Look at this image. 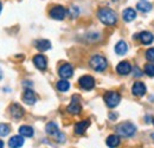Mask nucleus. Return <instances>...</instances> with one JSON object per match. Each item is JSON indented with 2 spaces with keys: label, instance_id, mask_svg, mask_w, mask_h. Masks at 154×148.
Instances as JSON below:
<instances>
[{
  "label": "nucleus",
  "instance_id": "1",
  "mask_svg": "<svg viewBox=\"0 0 154 148\" xmlns=\"http://www.w3.org/2000/svg\"><path fill=\"white\" fill-rule=\"evenodd\" d=\"M97 17L102 24H104L107 26H113L117 21V16H116L115 11H113L112 8H108V7L100 8L97 11Z\"/></svg>",
  "mask_w": 154,
  "mask_h": 148
},
{
  "label": "nucleus",
  "instance_id": "2",
  "mask_svg": "<svg viewBox=\"0 0 154 148\" xmlns=\"http://www.w3.org/2000/svg\"><path fill=\"white\" fill-rule=\"evenodd\" d=\"M136 131V128L133 123L131 122H122L120 125L116 126V133L117 135L120 136H123V137H131L133 136Z\"/></svg>",
  "mask_w": 154,
  "mask_h": 148
},
{
  "label": "nucleus",
  "instance_id": "3",
  "mask_svg": "<svg viewBox=\"0 0 154 148\" xmlns=\"http://www.w3.org/2000/svg\"><path fill=\"white\" fill-rule=\"evenodd\" d=\"M90 66L95 70V71H98V72H102L107 69L108 66V62L107 59L101 55H95L90 58Z\"/></svg>",
  "mask_w": 154,
  "mask_h": 148
},
{
  "label": "nucleus",
  "instance_id": "4",
  "mask_svg": "<svg viewBox=\"0 0 154 148\" xmlns=\"http://www.w3.org/2000/svg\"><path fill=\"white\" fill-rule=\"evenodd\" d=\"M103 100L109 108H115L116 106H119L121 101V96L116 91H107L103 96Z\"/></svg>",
  "mask_w": 154,
  "mask_h": 148
},
{
  "label": "nucleus",
  "instance_id": "5",
  "mask_svg": "<svg viewBox=\"0 0 154 148\" xmlns=\"http://www.w3.org/2000/svg\"><path fill=\"white\" fill-rule=\"evenodd\" d=\"M78 84L82 89L84 90H91L94 87H95V79L93 76H89V75H84L82 76L79 79H78Z\"/></svg>",
  "mask_w": 154,
  "mask_h": 148
},
{
  "label": "nucleus",
  "instance_id": "6",
  "mask_svg": "<svg viewBox=\"0 0 154 148\" xmlns=\"http://www.w3.org/2000/svg\"><path fill=\"white\" fill-rule=\"evenodd\" d=\"M50 17L52 19H56V20H63V19L65 18V16H66V11H65V8L63 7V6H60V5H56V6H54L51 10H50Z\"/></svg>",
  "mask_w": 154,
  "mask_h": 148
},
{
  "label": "nucleus",
  "instance_id": "7",
  "mask_svg": "<svg viewBox=\"0 0 154 148\" xmlns=\"http://www.w3.org/2000/svg\"><path fill=\"white\" fill-rule=\"evenodd\" d=\"M58 75H59L63 79L70 78V77H72V75H74V69H72V66H71L70 64L65 63V64H63V65L59 66V69H58Z\"/></svg>",
  "mask_w": 154,
  "mask_h": 148
},
{
  "label": "nucleus",
  "instance_id": "8",
  "mask_svg": "<svg viewBox=\"0 0 154 148\" xmlns=\"http://www.w3.org/2000/svg\"><path fill=\"white\" fill-rule=\"evenodd\" d=\"M66 110H68L69 114H71V115H77V114H79V113H81L82 107H81V103H79L78 96H74V97H72V101H71V103L68 106Z\"/></svg>",
  "mask_w": 154,
  "mask_h": 148
},
{
  "label": "nucleus",
  "instance_id": "9",
  "mask_svg": "<svg viewBox=\"0 0 154 148\" xmlns=\"http://www.w3.org/2000/svg\"><path fill=\"white\" fill-rule=\"evenodd\" d=\"M116 71H117V74L122 75V76H126V75H128L132 71V65L127 60L120 62L117 64V66H116Z\"/></svg>",
  "mask_w": 154,
  "mask_h": 148
},
{
  "label": "nucleus",
  "instance_id": "10",
  "mask_svg": "<svg viewBox=\"0 0 154 148\" xmlns=\"http://www.w3.org/2000/svg\"><path fill=\"white\" fill-rule=\"evenodd\" d=\"M23 101H24L26 104H29V106L35 104L36 101H37L36 94L33 93L31 89H26V90L24 91V94H23Z\"/></svg>",
  "mask_w": 154,
  "mask_h": 148
},
{
  "label": "nucleus",
  "instance_id": "11",
  "mask_svg": "<svg viewBox=\"0 0 154 148\" xmlns=\"http://www.w3.org/2000/svg\"><path fill=\"white\" fill-rule=\"evenodd\" d=\"M33 64L39 70H45L48 66V60L43 55H37L33 57Z\"/></svg>",
  "mask_w": 154,
  "mask_h": 148
},
{
  "label": "nucleus",
  "instance_id": "12",
  "mask_svg": "<svg viewBox=\"0 0 154 148\" xmlns=\"http://www.w3.org/2000/svg\"><path fill=\"white\" fill-rule=\"evenodd\" d=\"M132 93L137 97L143 96L146 94V85L142 82H135L133 84V88H132Z\"/></svg>",
  "mask_w": 154,
  "mask_h": 148
},
{
  "label": "nucleus",
  "instance_id": "13",
  "mask_svg": "<svg viewBox=\"0 0 154 148\" xmlns=\"http://www.w3.org/2000/svg\"><path fill=\"white\" fill-rule=\"evenodd\" d=\"M89 126H90V121L89 120H83V121L77 122L76 125H75V134H77V135L84 134Z\"/></svg>",
  "mask_w": 154,
  "mask_h": 148
},
{
  "label": "nucleus",
  "instance_id": "14",
  "mask_svg": "<svg viewBox=\"0 0 154 148\" xmlns=\"http://www.w3.org/2000/svg\"><path fill=\"white\" fill-rule=\"evenodd\" d=\"M25 140L21 135H14L8 140V147L10 148H20L24 145Z\"/></svg>",
  "mask_w": 154,
  "mask_h": 148
},
{
  "label": "nucleus",
  "instance_id": "15",
  "mask_svg": "<svg viewBox=\"0 0 154 148\" xmlns=\"http://www.w3.org/2000/svg\"><path fill=\"white\" fill-rule=\"evenodd\" d=\"M10 113H11L12 117H14V119H20V117H23V115H24V109L20 107L18 103H13V104L10 107Z\"/></svg>",
  "mask_w": 154,
  "mask_h": 148
},
{
  "label": "nucleus",
  "instance_id": "16",
  "mask_svg": "<svg viewBox=\"0 0 154 148\" xmlns=\"http://www.w3.org/2000/svg\"><path fill=\"white\" fill-rule=\"evenodd\" d=\"M139 39L143 45H148L154 40V36L148 31H143V32H141L139 35Z\"/></svg>",
  "mask_w": 154,
  "mask_h": 148
},
{
  "label": "nucleus",
  "instance_id": "17",
  "mask_svg": "<svg viewBox=\"0 0 154 148\" xmlns=\"http://www.w3.org/2000/svg\"><path fill=\"white\" fill-rule=\"evenodd\" d=\"M36 48H37L38 51L44 52V51H48L51 48V43L48 39H40V40L36 42Z\"/></svg>",
  "mask_w": 154,
  "mask_h": 148
},
{
  "label": "nucleus",
  "instance_id": "18",
  "mask_svg": "<svg viewBox=\"0 0 154 148\" xmlns=\"http://www.w3.org/2000/svg\"><path fill=\"white\" fill-rule=\"evenodd\" d=\"M122 18L125 21H133L135 18H136V12H135V10L133 8H131V7H128V8H126L123 12H122Z\"/></svg>",
  "mask_w": 154,
  "mask_h": 148
},
{
  "label": "nucleus",
  "instance_id": "19",
  "mask_svg": "<svg viewBox=\"0 0 154 148\" xmlns=\"http://www.w3.org/2000/svg\"><path fill=\"white\" fill-rule=\"evenodd\" d=\"M45 131H46L50 136H55V137L60 133L59 129H58V126L55 122H49V123L46 125V127H45Z\"/></svg>",
  "mask_w": 154,
  "mask_h": 148
},
{
  "label": "nucleus",
  "instance_id": "20",
  "mask_svg": "<svg viewBox=\"0 0 154 148\" xmlns=\"http://www.w3.org/2000/svg\"><path fill=\"white\" fill-rule=\"evenodd\" d=\"M127 51H128V45L126 44V42L120 40V42L115 45V52L117 54V55L123 56V55H126Z\"/></svg>",
  "mask_w": 154,
  "mask_h": 148
},
{
  "label": "nucleus",
  "instance_id": "21",
  "mask_svg": "<svg viewBox=\"0 0 154 148\" xmlns=\"http://www.w3.org/2000/svg\"><path fill=\"white\" fill-rule=\"evenodd\" d=\"M19 134L23 137H31L35 134V130L30 126H21L19 128Z\"/></svg>",
  "mask_w": 154,
  "mask_h": 148
},
{
  "label": "nucleus",
  "instance_id": "22",
  "mask_svg": "<svg viewBox=\"0 0 154 148\" xmlns=\"http://www.w3.org/2000/svg\"><path fill=\"white\" fill-rule=\"evenodd\" d=\"M106 143H107V146L109 148H115L120 145V137L117 135H109L107 137Z\"/></svg>",
  "mask_w": 154,
  "mask_h": 148
},
{
  "label": "nucleus",
  "instance_id": "23",
  "mask_svg": "<svg viewBox=\"0 0 154 148\" xmlns=\"http://www.w3.org/2000/svg\"><path fill=\"white\" fill-rule=\"evenodd\" d=\"M56 88H57L58 91H60V93H65V91L69 90V88H70V83H69L66 79H60V81H58L57 82Z\"/></svg>",
  "mask_w": 154,
  "mask_h": 148
},
{
  "label": "nucleus",
  "instance_id": "24",
  "mask_svg": "<svg viewBox=\"0 0 154 148\" xmlns=\"http://www.w3.org/2000/svg\"><path fill=\"white\" fill-rule=\"evenodd\" d=\"M137 10L141 11V12H148V11L152 10V5L147 0H140L137 2Z\"/></svg>",
  "mask_w": 154,
  "mask_h": 148
},
{
  "label": "nucleus",
  "instance_id": "25",
  "mask_svg": "<svg viewBox=\"0 0 154 148\" xmlns=\"http://www.w3.org/2000/svg\"><path fill=\"white\" fill-rule=\"evenodd\" d=\"M10 134V126L6 123H0V136H7Z\"/></svg>",
  "mask_w": 154,
  "mask_h": 148
},
{
  "label": "nucleus",
  "instance_id": "26",
  "mask_svg": "<svg viewBox=\"0 0 154 148\" xmlns=\"http://www.w3.org/2000/svg\"><path fill=\"white\" fill-rule=\"evenodd\" d=\"M145 72L149 77H154V64H152V63L146 64L145 65Z\"/></svg>",
  "mask_w": 154,
  "mask_h": 148
},
{
  "label": "nucleus",
  "instance_id": "27",
  "mask_svg": "<svg viewBox=\"0 0 154 148\" xmlns=\"http://www.w3.org/2000/svg\"><path fill=\"white\" fill-rule=\"evenodd\" d=\"M146 58H147L149 62H154V48L148 49V50L146 51Z\"/></svg>",
  "mask_w": 154,
  "mask_h": 148
},
{
  "label": "nucleus",
  "instance_id": "28",
  "mask_svg": "<svg viewBox=\"0 0 154 148\" xmlns=\"http://www.w3.org/2000/svg\"><path fill=\"white\" fill-rule=\"evenodd\" d=\"M78 13H79V11H78V8H77L76 6H71V7L69 8V14H70L72 18H76L77 16H78Z\"/></svg>",
  "mask_w": 154,
  "mask_h": 148
},
{
  "label": "nucleus",
  "instance_id": "29",
  "mask_svg": "<svg viewBox=\"0 0 154 148\" xmlns=\"http://www.w3.org/2000/svg\"><path fill=\"white\" fill-rule=\"evenodd\" d=\"M134 71H135V72H134V76H135V77H139V76H141V75H142V74H141V71L139 70V68H135Z\"/></svg>",
  "mask_w": 154,
  "mask_h": 148
},
{
  "label": "nucleus",
  "instance_id": "30",
  "mask_svg": "<svg viewBox=\"0 0 154 148\" xmlns=\"http://www.w3.org/2000/svg\"><path fill=\"white\" fill-rule=\"evenodd\" d=\"M4 147H5V143H4L2 140H0V148H4Z\"/></svg>",
  "mask_w": 154,
  "mask_h": 148
},
{
  "label": "nucleus",
  "instance_id": "31",
  "mask_svg": "<svg viewBox=\"0 0 154 148\" xmlns=\"http://www.w3.org/2000/svg\"><path fill=\"white\" fill-rule=\"evenodd\" d=\"M2 78V71H1V69H0V79Z\"/></svg>",
  "mask_w": 154,
  "mask_h": 148
},
{
  "label": "nucleus",
  "instance_id": "32",
  "mask_svg": "<svg viewBox=\"0 0 154 148\" xmlns=\"http://www.w3.org/2000/svg\"><path fill=\"white\" fill-rule=\"evenodd\" d=\"M1 10H2V5H1V2H0V13H1Z\"/></svg>",
  "mask_w": 154,
  "mask_h": 148
},
{
  "label": "nucleus",
  "instance_id": "33",
  "mask_svg": "<svg viewBox=\"0 0 154 148\" xmlns=\"http://www.w3.org/2000/svg\"><path fill=\"white\" fill-rule=\"evenodd\" d=\"M152 139H153V140H154V133H153V134H152Z\"/></svg>",
  "mask_w": 154,
  "mask_h": 148
},
{
  "label": "nucleus",
  "instance_id": "34",
  "mask_svg": "<svg viewBox=\"0 0 154 148\" xmlns=\"http://www.w3.org/2000/svg\"><path fill=\"white\" fill-rule=\"evenodd\" d=\"M113 1H116V0H113Z\"/></svg>",
  "mask_w": 154,
  "mask_h": 148
},
{
  "label": "nucleus",
  "instance_id": "35",
  "mask_svg": "<svg viewBox=\"0 0 154 148\" xmlns=\"http://www.w3.org/2000/svg\"><path fill=\"white\" fill-rule=\"evenodd\" d=\"M153 123H154V120H153Z\"/></svg>",
  "mask_w": 154,
  "mask_h": 148
}]
</instances>
